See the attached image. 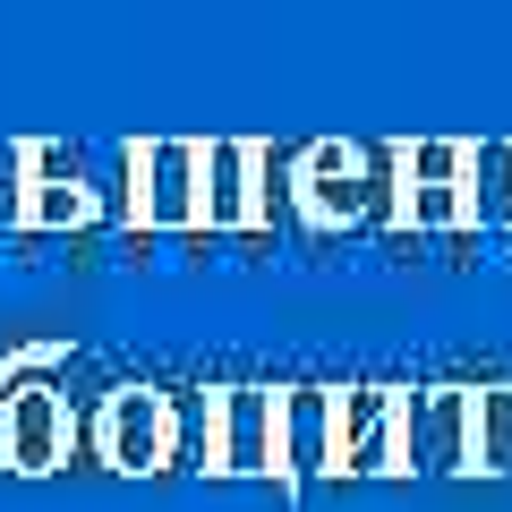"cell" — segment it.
Masks as SVG:
<instances>
[{"mask_svg": "<svg viewBox=\"0 0 512 512\" xmlns=\"http://www.w3.org/2000/svg\"><path fill=\"white\" fill-rule=\"evenodd\" d=\"M402 231H419V239L470 231V197L461 188H402Z\"/></svg>", "mask_w": 512, "mask_h": 512, "instance_id": "obj_13", "label": "cell"}, {"mask_svg": "<svg viewBox=\"0 0 512 512\" xmlns=\"http://www.w3.org/2000/svg\"><path fill=\"white\" fill-rule=\"evenodd\" d=\"M512 470V384H470V478Z\"/></svg>", "mask_w": 512, "mask_h": 512, "instance_id": "obj_10", "label": "cell"}, {"mask_svg": "<svg viewBox=\"0 0 512 512\" xmlns=\"http://www.w3.org/2000/svg\"><path fill=\"white\" fill-rule=\"evenodd\" d=\"M26 205H35V171H26V137H0V239L26 231Z\"/></svg>", "mask_w": 512, "mask_h": 512, "instance_id": "obj_14", "label": "cell"}, {"mask_svg": "<svg viewBox=\"0 0 512 512\" xmlns=\"http://www.w3.org/2000/svg\"><path fill=\"white\" fill-rule=\"evenodd\" d=\"M333 478H402V393L393 384L333 393Z\"/></svg>", "mask_w": 512, "mask_h": 512, "instance_id": "obj_4", "label": "cell"}, {"mask_svg": "<svg viewBox=\"0 0 512 512\" xmlns=\"http://www.w3.org/2000/svg\"><path fill=\"white\" fill-rule=\"evenodd\" d=\"M86 436L120 478H154V470L180 461V402H171L163 384H111Z\"/></svg>", "mask_w": 512, "mask_h": 512, "instance_id": "obj_2", "label": "cell"}, {"mask_svg": "<svg viewBox=\"0 0 512 512\" xmlns=\"http://www.w3.org/2000/svg\"><path fill=\"white\" fill-rule=\"evenodd\" d=\"M333 478V384H291L282 393V487L308 495Z\"/></svg>", "mask_w": 512, "mask_h": 512, "instance_id": "obj_7", "label": "cell"}, {"mask_svg": "<svg viewBox=\"0 0 512 512\" xmlns=\"http://www.w3.org/2000/svg\"><path fill=\"white\" fill-rule=\"evenodd\" d=\"M94 222H103V197H94L86 171H77V180H35L26 231H94Z\"/></svg>", "mask_w": 512, "mask_h": 512, "instance_id": "obj_11", "label": "cell"}, {"mask_svg": "<svg viewBox=\"0 0 512 512\" xmlns=\"http://www.w3.org/2000/svg\"><path fill=\"white\" fill-rule=\"evenodd\" d=\"M205 214V146L197 137H137V231L180 239Z\"/></svg>", "mask_w": 512, "mask_h": 512, "instance_id": "obj_3", "label": "cell"}, {"mask_svg": "<svg viewBox=\"0 0 512 512\" xmlns=\"http://www.w3.org/2000/svg\"><path fill=\"white\" fill-rule=\"evenodd\" d=\"M214 478H274L282 487V393L222 384L214 393Z\"/></svg>", "mask_w": 512, "mask_h": 512, "instance_id": "obj_5", "label": "cell"}, {"mask_svg": "<svg viewBox=\"0 0 512 512\" xmlns=\"http://www.w3.org/2000/svg\"><path fill=\"white\" fill-rule=\"evenodd\" d=\"M470 231H512V137H470Z\"/></svg>", "mask_w": 512, "mask_h": 512, "instance_id": "obj_9", "label": "cell"}, {"mask_svg": "<svg viewBox=\"0 0 512 512\" xmlns=\"http://www.w3.org/2000/svg\"><path fill=\"white\" fill-rule=\"evenodd\" d=\"M205 239L256 231V137H205Z\"/></svg>", "mask_w": 512, "mask_h": 512, "instance_id": "obj_8", "label": "cell"}, {"mask_svg": "<svg viewBox=\"0 0 512 512\" xmlns=\"http://www.w3.org/2000/svg\"><path fill=\"white\" fill-rule=\"evenodd\" d=\"M77 436H86V427H77L69 393H60L52 376H0V470L52 478V470H69Z\"/></svg>", "mask_w": 512, "mask_h": 512, "instance_id": "obj_1", "label": "cell"}, {"mask_svg": "<svg viewBox=\"0 0 512 512\" xmlns=\"http://www.w3.org/2000/svg\"><path fill=\"white\" fill-rule=\"evenodd\" d=\"M470 478V384H419L402 393V478Z\"/></svg>", "mask_w": 512, "mask_h": 512, "instance_id": "obj_6", "label": "cell"}, {"mask_svg": "<svg viewBox=\"0 0 512 512\" xmlns=\"http://www.w3.org/2000/svg\"><path fill=\"white\" fill-rule=\"evenodd\" d=\"M402 188H470V137H410Z\"/></svg>", "mask_w": 512, "mask_h": 512, "instance_id": "obj_12", "label": "cell"}]
</instances>
